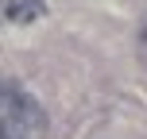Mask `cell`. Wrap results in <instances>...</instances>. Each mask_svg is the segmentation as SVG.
Returning a JSON list of instances; mask_svg holds the SVG:
<instances>
[{
    "instance_id": "1",
    "label": "cell",
    "mask_w": 147,
    "mask_h": 139,
    "mask_svg": "<svg viewBox=\"0 0 147 139\" xmlns=\"http://www.w3.org/2000/svg\"><path fill=\"white\" fill-rule=\"evenodd\" d=\"M47 128V116L35 101L27 97H12L4 104V120H0V139H39Z\"/></svg>"
},
{
    "instance_id": "2",
    "label": "cell",
    "mask_w": 147,
    "mask_h": 139,
    "mask_svg": "<svg viewBox=\"0 0 147 139\" xmlns=\"http://www.w3.org/2000/svg\"><path fill=\"white\" fill-rule=\"evenodd\" d=\"M4 15H8L12 23H31V19L43 15V0H8Z\"/></svg>"
},
{
    "instance_id": "3",
    "label": "cell",
    "mask_w": 147,
    "mask_h": 139,
    "mask_svg": "<svg viewBox=\"0 0 147 139\" xmlns=\"http://www.w3.org/2000/svg\"><path fill=\"white\" fill-rule=\"evenodd\" d=\"M4 8H8V4H4V0H0V19H8V15H4Z\"/></svg>"
}]
</instances>
